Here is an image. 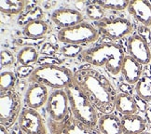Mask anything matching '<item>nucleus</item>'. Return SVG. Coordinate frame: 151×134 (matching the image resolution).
<instances>
[{"label":"nucleus","mask_w":151,"mask_h":134,"mask_svg":"<svg viewBox=\"0 0 151 134\" xmlns=\"http://www.w3.org/2000/svg\"><path fill=\"white\" fill-rule=\"evenodd\" d=\"M127 9L142 25L151 27V2L147 0H133L130 1Z\"/></svg>","instance_id":"14"},{"label":"nucleus","mask_w":151,"mask_h":134,"mask_svg":"<svg viewBox=\"0 0 151 134\" xmlns=\"http://www.w3.org/2000/svg\"><path fill=\"white\" fill-rule=\"evenodd\" d=\"M65 90L67 93L72 115L85 125L91 128H97L99 120L97 110L80 90L76 80H74V82L69 85Z\"/></svg>","instance_id":"4"},{"label":"nucleus","mask_w":151,"mask_h":134,"mask_svg":"<svg viewBox=\"0 0 151 134\" xmlns=\"http://www.w3.org/2000/svg\"><path fill=\"white\" fill-rule=\"evenodd\" d=\"M99 37V31L88 22H81L75 26L61 29L57 34V38L65 44L81 45L96 41Z\"/></svg>","instance_id":"5"},{"label":"nucleus","mask_w":151,"mask_h":134,"mask_svg":"<svg viewBox=\"0 0 151 134\" xmlns=\"http://www.w3.org/2000/svg\"><path fill=\"white\" fill-rule=\"evenodd\" d=\"M42 65H60L61 61L55 59L53 57H44L40 59V62H38Z\"/></svg>","instance_id":"33"},{"label":"nucleus","mask_w":151,"mask_h":134,"mask_svg":"<svg viewBox=\"0 0 151 134\" xmlns=\"http://www.w3.org/2000/svg\"><path fill=\"white\" fill-rule=\"evenodd\" d=\"M145 119L147 120V123L151 124V106H149L146 113H145Z\"/></svg>","instance_id":"37"},{"label":"nucleus","mask_w":151,"mask_h":134,"mask_svg":"<svg viewBox=\"0 0 151 134\" xmlns=\"http://www.w3.org/2000/svg\"><path fill=\"white\" fill-rule=\"evenodd\" d=\"M49 129L51 134H103L98 128H91L78 120L70 112L62 122L49 120Z\"/></svg>","instance_id":"7"},{"label":"nucleus","mask_w":151,"mask_h":134,"mask_svg":"<svg viewBox=\"0 0 151 134\" xmlns=\"http://www.w3.org/2000/svg\"><path fill=\"white\" fill-rule=\"evenodd\" d=\"M74 80V73L63 65H39L28 77V82L43 84L54 90H65Z\"/></svg>","instance_id":"3"},{"label":"nucleus","mask_w":151,"mask_h":134,"mask_svg":"<svg viewBox=\"0 0 151 134\" xmlns=\"http://www.w3.org/2000/svg\"><path fill=\"white\" fill-rule=\"evenodd\" d=\"M97 128L103 134H123L120 118L113 114L100 116Z\"/></svg>","instance_id":"17"},{"label":"nucleus","mask_w":151,"mask_h":134,"mask_svg":"<svg viewBox=\"0 0 151 134\" xmlns=\"http://www.w3.org/2000/svg\"><path fill=\"white\" fill-rule=\"evenodd\" d=\"M127 49L129 55L142 65H147L151 62L149 45L139 34H133L128 38Z\"/></svg>","instance_id":"11"},{"label":"nucleus","mask_w":151,"mask_h":134,"mask_svg":"<svg viewBox=\"0 0 151 134\" xmlns=\"http://www.w3.org/2000/svg\"><path fill=\"white\" fill-rule=\"evenodd\" d=\"M123 134H140L147 129V120L139 115H123L120 118Z\"/></svg>","instance_id":"16"},{"label":"nucleus","mask_w":151,"mask_h":134,"mask_svg":"<svg viewBox=\"0 0 151 134\" xmlns=\"http://www.w3.org/2000/svg\"><path fill=\"white\" fill-rule=\"evenodd\" d=\"M61 53L63 55H65L66 57L74 58L79 56L80 53L82 52V47L79 45H72V44H67L65 46H63L60 49Z\"/></svg>","instance_id":"27"},{"label":"nucleus","mask_w":151,"mask_h":134,"mask_svg":"<svg viewBox=\"0 0 151 134\" xmlns=\"http://www.w3.org/2000/svg\"><path fill=\"white\" fill-rule=\"evenodd\" d=\"M10 134H25V133L22 130V129L20 128L19 125H16V126H13L12 128H11Z\"/></svg>","instance_id":"35"},{"label":"nucleus","mask_w":151,"mask_h":134,"mask_svg":"<svg viewBox=\"0 0 151 134\" xmlns=\"http://www.w3.org/2000/svg\"><path fill=\"white\" fill-rule=\"evenodd\" d=\"M15 58L9 50L1 51V65L2 67H10L14 64Z\"/></svg>","instance_id":"29"},{"label":"nucleus","mask_w":151,"mask_h":134,"mask_svg":"<svg viewBox=\"0 0 151 134\" xmlns=\"http://www.w3.org/2000/svg\"><path fill=\"white\" fill-rule=\"evenodd\" d=\"M49 97L48 87L39 83H31L25 92L24 103L27 108L37 110L47 103Z\"/></svg>","instance_id":"12"},{"label":"nucleus","mask_w":151,"mask_h":134,"mask_svg":"<svg viewBox=\"0 0 151 134\" xmlns=\"http://www.w3.org/2000/svg\"><path fill=\"white\" fill-rule=\"evenodd\" d=\"M44 37L42 38H31V37H20L16 39V43L20 46H24V47H33V46H38L44 41Z\"/></svg>","instance_id":"28"},{"label":"nucleus","mask_w":151,"mask_h":134,"mask_svg":"<svg viewBox=\"0 0 151 134\" xmlns=\"http://www.w3.org/2000/svg\"><path fill=\"white\" fill-rule=\"evenodd\" d=\"M140 134H151L149 132H143V133H140Z\"/></svg>","instance_id":"39"},{"label":"nucleus","mask_w":151,"mask_h":134,"mask_svg":"<svg viewBox=\"0 0 151 134\" xmlns=\"http://www.w3.org/2000/svg\"><path fill=\"white\" fill-rule=\"evenodd\" d=\"M119 89H120V90H122V91H124L123 93H127V94H130L129 93V91L131 90V86H130V84H122V85H120L119 86Z\"/></svg>","instance_id":"36"},{"label":"nucleus","mask_w":151,"mask_h":134,"mask_svg":"<svg viewBox=\"0 0 151 134\" xmlns=\"http://www.w3.org/2000/svg\"><path fill=\"white\" fill-rule=\"evenodd\" d=\"M143 65L130 55H125L121 65V74L127 84H136L142 77Z\"/></svg>","instance_id":"15"},{"label":"nucleus","mask_w":151,"mask_h":134,"mask_svg":"<svg viewBox=\"0 0 151 134\" xmlns=\"http://www.w3.org/2000/svg\"><path fill=\"white\" fill-rule=\"evenodd\" d=\"M116 109L123 115H135L138 111L134 96L127 93H119L116 101Z\"/></svg>","instance_id":"18"},{"label":"nucleus","mask_w":151,"mask_h":134,"mask_svg":"<svg viewBox=\"0 0 151 134\" xmlns=\"http://www.w3.org/2000/svg\"><path fill=\"white\" fill-rule=\"evenodd\" d=\"M29 5V1L25 0H2L0 2L1 12L10 15L21 14Z\"/></svg>","instance_id":"20"},{"label":"nucleus","mask_w":151,"mask_h":134,"mask_svg":"<svg viewBox=\"0 0 151 134\" xmlns=\"http://www.w3.org/2000/svg\"><path fill=\"white\" fill-rule=\"evenodd\" d=\"M136 95L146 102H151V79L147 77H142L135 84Z\"/></svg>","instance_id":"23"},{"label":"nucleus","mask_w":151,"mask_h":134,"mask_svg":"<svg viewBox=\"0 0 151 134\" xmlns=\"http://www.w3.org/2000/svg\"><path fill=\"white\" fill-rule=\"evenodd\" d=\"M74 77L98 112L108 115L116 109L117 90L103 74L91 66H85L78 69Z\"/></svg>","instance_id":"1"},{"label":"nucleus","mask_w":151,"mask_h":134,"mask_svg":"<svg viewBox=\"0 0 151 134\" xmlns=\"http://www.w3.org/2000/svg\"><path fill=\"white\" fill-rule=\"evenodd\" d=\"M141 37H143L146 41L148 43V45L151 44V31L148 27H146L144 25L139 26L138 28V34Z\"/></svg>","instance_id":"32"},{"label":"nucleus","mask_w":151,"mask_h":134,"mask_svg":"<svg viewBox=\"0 0 151 134\" xmlns=\"http://www.w3.org/2000/svg\"><path fill=\"white\" fill-rule=\"evenodd\" d=\"M18 125L25 134H48L41 115L37 110L31 108H25L22 111Z\"/></svg>","instance_id":"10"},{"label":"nucleus","mask_w":151,"mask_h":134,"mask_svg":"<svg viewBox=\"0 0 151 134\" xmlns=\"http://www.w3.org/2000/svg\"><path fill=\"white\" fill-rule=\"evenodd\" d=\"M40 52H41L42 55H45L47 57H52L57 52V48L51 43H45L42 46L41 49H40Z\"/></svg>","instance_id":"30"},{"label":"nucleus","mask_w":151,"mask_h":134,"mask_svg":"<svg viewBox=\"0 0 151 134\" xmlns=\"http://www.w3.org/2000/svg\"><path fill=\"white\" fill-rule=\"evenodd\" d=\"M134 100H135V102H136V106H137L138 111H140L142 113H146V111H147V108H148L147 102L143 100V99L140 98L138 95H135L134 96Z\"/></svg>","instance_id":"34"},{"label":"nucleus","mask_w":151,"mask_h":134,"mask_svg":"<svg viewBox=\"0 0 151 134\" xmlns=\"http://www.w3.org/2000/svg\"><path fill=\"white\" fill-rule=\"evenodd\" d=\"M44 19V11L40 7H34L31 9L27 10L25 13H22L17 20V23L19 25H26L28 23L43 20Z\"/></svg>","instance_id":"22"},{"label":"nucleus","mask_w":151,"mask_h":134,"mask_svg":"<svg viewBox=\"0 0 151 134\" xmlns=\"http://www.w3.org/2000/svg\"><path fill=\"white\" fill-rule=\"evenodd\" d=\"M96 26L102 34L112 40L121 39L133 32V25L131 21L125 18L106 19L97 21Z\"/></svg>","instance_id":"8"},{"label":"nucleus","mask_w":151,"mask_h":134,"mask_svg":"<svg viewBox=\"0 0 151 134\" xmlns=\"http://www.w3.org/2000/svg\"><path fill=\"white\" fill-rule=\"evenodd\" d=\"M69 100L65 90H55L52 91L46 103V109L51 120L56 122L63 121L68 115Z\"/></svg>","instance_id":"9"},{"label":"nucleus","mask_w":151,"mask_h":134,"mask_svg":"<svg viewBox=\"0 0 151 134\" xmlns=\"http://www.w3.org/2000/svg\"><path fill=\"white\" fill-rule=\"evenodd\" d=\"M51 21L61 29L69 28L84 21L83 14L72 9H59L51 14Z\"/></svg>","instance_id":"13"},{"label":"nucleus","mask_w":151,"mask_h":134,"mask_svg":"<svg viewBox=\"0 0 151 134\" xmlns=\"http://www.w3.org/2000/svg\"><path fill=\"white\" fill-rule=\"evenodd\" d=\"M16 84V75L11 71H5L0 75V90L7 91L13 90Z\"/></svg>","instance_id":"25"},{"label":"nucleus","mask_w":151,"mask_h":134,"mask_svg":"<svg viewBox=\"0 0 151 134\" xmlns=\"http://www.w3.org/2000/svg\"><path fill=\"white\" fill-rule=\"evenodd\" d=\"M22 110V100L14 90L1 91L0 96V123L6 129H11L19 119Z\"/></svg>","instance_id":"6"},{"label":"nucleus","mask_w":151,"mask_h":134,"mask_svg":"<svg viewBox=\"0 0 151 134\" xmlns=\"http://www.w3.org/2000/svg\"><path fill=\"white\" fill-rule=\"evenodd\" d=\"M78 57L92 66H104L110 75L117 77L121 73V65L125 54L119 45L106 43L83 50Z\"/></svg>","instance_id":"2"},{"label":"nucleus","mask_w":151,"mask_h":134,"mask_svg":"<svg viewBox=\"0 0 151 134\" xmlns=\"http://www.w3.org/2000/svg\"><path fill=\"white\" fill-rule=\"evenodd\" d=\"M34 69L32 66H19L17 68V75L20 78H25V77H29L30 75L32 74V72L34 71Z\"/></svg>","instance_id":"31"},{"label":"nucleus","mask_w":151,"mask_h":134,"mask_svg":"<svg viewBox=\"0 0 151 134\" xmlns=\"http://www.w3.org/2000/svg\"><path fill=\"white\" fill-rule=\"evenodd\" d=\"M0 134H10V133L8 131V129H6L3 126H0Z\"/></svg>","instance_id":"38"},{"label":"nucleus","mask_w":151,"mask_h":134,"mask_svg":"<svg viewBox=\"0 0 151 134\" xmlns=\"http://www.w3.org/2000/svg\"><path fill=\"white\" fill-rule=\"evenodd\" d=\"M94 3L100 6L104 9L122 11L128 9L130 1L128 0H97V1H94Z\"/></svg>","instance_id":"24"},{"label":"nucleus","mask_w":151,"mask_h":134,"mask_svg":"<svg viewBox=\"0 0 151 134\" xmlns=\"http://www.w3.org/2000/svg\"><path fill=\"white\" fill-rule=\"evenodd\" d=\"M86 14L88 16V18L91 21H99L104 19V10L100 6H98L94 2L92 4H90L87 6L86 9Z\"/></svg>","instance_id":"26"},{"label":"nucleus","mask_w":151,"mask_h":134,"mask_svg":"<svg viewBox=\"0 0 151 134\" xmlns=\"http://www.w3.org/2000/svg\"><path fill=\"white\" fill-rule=\"evenodd\" d=\"M17 61L24 66H32L38 61V53L35 47H24L17 54Z\"/></svg>","instance_id":"21"},{"label":"nucleus","mask_w":151,"mask_h":134,"mask_svg":"<svg viewBox=\"0 0 151 134\" xmlns=\"http://www.w3.org/2000/svg\"><path fill=\"white\" fill-rule=\"evenodd\" d=\"M50 26L43 20L36 21L26 24L24 28V37L31 38H42L50 32Z\"/></svg>","instance_id":"19"}]
</instances>
